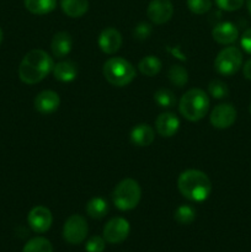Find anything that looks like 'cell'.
<instances>
[{
	"label": "cell",
	"mask_w": 251,
	"mask_h": 252,
	"mask_svg": "<svg viewBox=\"0 0 251 252\" xmlns=\"http://www.w3.org/2000/svg\"><path fill=\"white\" fill-rule=\"evenodd\" d=\"M142 189L139 184L133 179H125L113 189L112 199L120 211H132L139 204Z\"/></svg>",
	"instance_id": "cell-5"
},
{
	"label": "cell",
	"mask_w": 251,
	"mask_h": 252,
	"mask_svg": "<svg viewBox=\"0 0 251 252\" xmlns=\"http://www.w3.org/2000/svg\"><path fill=\"white\" fill-rule=\"evenodd\" d=\"M175 220L181 225H188L196 219V209L188 204H182L177 207L174 213Z\"/></svg>",
	"instance_id": "cell-25"
},
{
	"label": "cell",
	"mask_w": 251,
	"mask_h": 252,
	"mask_svg": "<svg viewBox=\"0 0 251 252\" xmlns=\"http://www.w3.org/2000/svg\"><path fill=\"white\" fill-rule=\"evenodd\" d=\"M130 231V225L127 219L122 217H116L110 219L103 226L102 238L110 244L123 243L128 238Z\"/></svg>",
	"instance_id": "cell-8"
},
{
	"label": "cell",
	"mask_w": 251,
	"mask_h": 252,
	"mask_svg": "<svg viewBox=\"0 0 251 252\" xmlns=\"http://www.w3.org/2000/svg\"><path fill=\"white\" fill-rule=\"evenodd\" d=\"M154 101L160 107L171 108L176 105V96L169 89L160 88L154 93Z\"/></svg>",
	"instance_id": "cell-26"
},
{
	"label": "cell",
	"mask_w": 251,
	"mask_h": 252,
	"mask_svg": "<svg viewBox=\"0 0 251 252\" xmlns=\"http://www.w3.org/2000/svg\"><path fill=\"white\" fill-rule=\"evenodd\" d=\"M24 4L31 14L46 15L56 9L57 0H24Z\"/></svg>",
	"instance_id": "cell-20"
},
{
	"label": "cell",
	"mask_w": 251,
	"mask_h": 252,
	"mask_svg": "<svg viewBox=\"0 0 251 252\" xmlns=\"http://www.w3.org/2000/svg\"><path fill=\"white\" fill-rule=\"evenodd\" d=\"M34 108L42 115H49L58 110L61 105L59 95L53 90H43L34 97Z\"/></svg>",
	"instance_id": "cell-13"
},
{
	"label": "cell",
	"mask_w": 251,
	"mask_h": 252,
	"mask_svg": "<svg viewBox=\"0 0 251 252\" xmlns=\"http://www.w3.org/2000/svg\"><path fill=\"white\" fill-rule=\"evenodd\" d=\"M243 74H244V76H245V79L251 80V58L249 59L245 64H244Z\"/></svg>",
	"instance_id": "cell-33"
},
{
	"label": "cell",
	"mask_w": 251,
	"mask_h": 252,
	"mask_svg": "<svg viewBox=\"0 0 251 252\" xmlns=\"http://www.w3.org/2000/svg\"><path fill=\"white\" fill-rule=\"evenodd\" d=\"M209 97L201 89H191L182 95L179 111L187 121L197 122L204 118L209 110Z\"/></svg>",
	"instance_id": "cell-3"
},
{
	"label": "cell",
	"mask_w": 251,
	"mask_h": 252,
	"mask_svg": "<svg viewBox=\"0 0 251 252\" xmlns=\"http://www.w3.org/2000/svg\"><path fill=\"white\" fill-rule=\"evenodd\" d=\"M155 129L164 138H171L179 132L180 120L172 112H162L155 120Z\"/></svg>",
	"instance_id": "cell-14"
},
{
	"label": "cell",
	"mask_w": 251,
	"mask_h": 252,
	"mask_svg": "<svg viewBox=\"0 0 251 252\" xmlns=\"http://www.w3.org/2000/svg\"><path fill=\"white\" fill-rule=\"evenodd\" d=\"M86 213L93 219H101L108 213V203L102 197H94L85 207Z\"/></svg>",
	"instance_id": "cell-21"
},
{
	"label": "cell",
	"mask_w": 251,
	"mask_h": 252,
	"mask_svg": "<svg viewBox=\"0 0 251 252\" xmlns=\"http://www.w3.org/2000/svg\"><path fill=\"white\" fill-rule=\"evenodd\" d=\"M208 93L213 98L220 100L229 96V88L224 81L221 80H212L208 84Z\"/></svg>",
	"instance_id": "cell-27"
},
{
	"label": "cell",
	"mask_w": 251,
	"mask_h": 252,
	"mask_svg": "<svg viewBox=\"0 0 251 252\" xmlns=\"http://www.w3.org/2000/svg\"><path fill=\"white\" fill-rule=\"evenodd\" d=\"M153 32V27L150 24H147V22H140L135 26L134 29V37L139 41H144V39H148L150 37Z\"/></svg>",
	"instance_id": "cell-31"
},
{
	"label": "cell",
	"mask_w": 251,
	"mask_h": 252,
	"mask_svg": "<svg viewBox=\"0 0 251 252\" xmlns=\"http://www.w3.org/2000/svg\"><path fill=\"white\" fill-rule=\"evenodd\" d=\"M27 223L34 233L43 234L48 231L52 226L53 216L47 207L37 206L30 211L27 216Z\"/></svg>",
	"instance_id": "cell-10"
},
{
	"label": "cell",
	"mask_w": 251,
	"mask_h": 252,
	"mask_svg": "<svg viewBox=\"0 0 251 252\" xmlns=\"http://www.w3.org/2000/svg\"><path fill=\"white\" fill-rule=\"evenodd\" d=\"M189 11L196 15H203L212 9V0H187Z\"/></svg>",
	"instance_id": "cell-28"
},
{
	"label": "cell",
	"mask_w": 251,
	"mask_h": 252,
	"mask_svg": "<svg viewBox=\"0 0 251 252\" xmlns=\"http://www.w3.org/2000/svg\"><path fill=\"white\" fill-rule=\"evenodd\" d=\"M246 6H248L249 12L251 14V0H246Z\"/></svg>",
	"instance_id": "cell-34"
},
{
	"label": "cell",
	"mask_w": 251,
	"mask_h": 252,
	"mask_svg": "<svg viewBox=\"0 0 251 252\" xmlns=\"http://www.w3.org/2000/svg\"><path fill=\"white\" fill-rule=\"evenodd\" d=\"M212 37L219 44H231L238 39L239 30L229 21L217 24L212 30Z\"/></svg>",
	"instance_id": "cell-15"
},
{
	"label": "cell",
	"mask_w": 251,
	"mask_h": 252,
	"mask_svg": "<svg viewBox=\"0 0 251 252\" xmlns=\"http://www.w3.org/2000/svg\"><path fill=\"white\" fill-rule=\"evenodd\" d=\"M103 76L106 80L113 86L123 88L127 86L134 80L135 69L127 59L121 57H113L106 61L102 69Z\"/></svg>",
	"instance_id": "cell-4"
},
{
	"label": "cell",
	"mask_w": 251,
	"mask_h": 252,
	"mask_svg": "<svg viewBox=\"0 0 251 252\" xmlns=\"http://www.w3.org/2000/svg\"><path fill=\"white\" fill-rule=\"evenodd\" d=\"M245 0H216V4L219 9L224 11H236L244 5Z\"/></svg>",
	"instance_id": "cell-30"
},
{
	"label": "cell",
	"mask_w": 251,
	"mask_h": 252,
	"mask_svg": "<svg viewBox=\"0 0 251 252\" xmlns=\"http://www.w3.org/2000/svg\"><path fill=\"white\" fill-rule=\"evenodd\" d=\"M105 239L101 236H91L88 241H86L85 250L86 252H103L105 250Z\"/></svg>",
	"instance_id": "cell-29"
},
{
	"label": "cell",
	"mask_w": 251,
	"mask_h": 252,
	"mask_svg": "<svg viewBox=\"0 0 251 252\" xmlns=\"http://www.w3.org/2000/svg\"><path fill=\"white\" fill-rule=\"evenodd\" d=\"M22 252H53V246L48 239L37 236L25 244Z\"/></svg>",
	"instance_id": "cell-24"
},
{
	"label": "cell",
	"mask_w": 251,
	"mask_h": 252,
	"mask_svg": "<svg viewBox=\"0 0 251 252\" xmlns=\"http://www.w3.org/2000/svg\"><path fill=\"white\" fill-rule=\"evenodd\" d=\"M240 44L246 53L251 54V29H248L244 32L240 39Z\"/></svg>",
	"instance_id": "cell-32"
},
{
	"label": "cell",
	"mask_w": 251,
	"mask_h": 252,
	"mask_svg": "<svg viewBox=\"0 0 251 252\" xmlns=\"http://www.w3.org/2000/svg\"><path fill=\"white\" fill-rule=\"evenodd\" d=\"M177 187L182 196L191 202H203L211 196L212 181L201 170L189 169L181 172Z\"/></svg>",
	"instance_id": "cell-2"
},
{
	"label": "cell",
	"mask_w": 251,
	"mask_h": 252,
	"mask_svg": "<svg viewBox=\"0 0 251 252\" xmlns=\"http://www.w3.org/2000/svg\"><path fill=\"white\" fill-rule=\"evenodd\" d=\"M155 132L152 126L147 123L137 125L130 132V142L137 147H149L154 142Z\"/></svg>",
	"instance_id": "cell-17"
},
{
	"label": "cell",
	"mask_w": 251,
	"mask_h": 252,
	"mask_svg": "<svg viewBox=\"0 0 251 252\" xmlns=\"http://www.w3.org/2000/svg\"><path fill=\"white\" fill-rule=\"evenodd\" d=\"M89 226L86 219L79 214H73L65 220L63 226V238L71 245H79L88 236Z\"/></svg>",
	"instance_id": "cell-7"
},
{
	"label": "cell",
	"mask_w": 251,
	"mask_h": 252,
	"mask_svg": "<svg viewBox=\"0 0 251 252\" xmlns=\"http://www.w3.org/2000/svg\"><path fill=\"white\" fill-rule=\"evenodd\" d=\"M250 112H251V106H250Z\"/></svg>",
	"instance_id": "cell-36"
},
{
	"label": "cell",
	"mask_w": 251,
	"mask_h": 252,
	"mask_svg": "<svg viewBox=\"0 0 251 252\" xmlns=\"http://www.w3.org/2000/svg\"><path fill=\"white\" fill-rule=\"evenodd\" d=\"M2 37H4V33H2V30H1V27H0V44H1V42H2Z\"/></svg>",
	"instance_id": "cell-35"
},
{
	"label": "cell",
	"mask_w": 251,
	"mask_h": 252,
	"mask_svg": "<svg viewBox=\"0 0 251 252\" xmlns=\"http://www.w3.org/2000/svg\"><path fill=\"white\" fill-rule=\"evenodd\" d=\"M61 7L69 17H81L88 12L89 0H61Z\"/></svg>",
	"instance_id": "cell-19"
},
{
	"label": "cell",
	"mask_w": 251,
	"mask_h": 252,
	"mask_svg": "<svg viewBox=\"0 0 251 252\" xmlns=\"http://www.w3.org/2000/svg\"><path fill=\"white\" fill-rule=\"evenodd\" d=\"M236 116H238V112L233 105L220 103L212 110L209 121H211V125L217 129H226L235 123Z\"/></svg>",
	"instance_id": "cell-9"
},
{
	"label": "cell",
	"mask_w": 251,
	"mask_h": 252,
	"mask_svg": "<svg viewBox=\"0 0 251 252\" xmlns=\"http://www.w3.org/2000/svg\"><path fill=\"white\" fill-rule=\"evenodd\" d=\"M243 66V53L238 47H225L216 57L214 68L220 75L231 76Z\"/></svg>",
	"instance_id": "cell-6"
},
{
	"label": "cell",
	"mask_w": 251,
	"mask_h": 252,
	"mask_svg": "<svg viewBox=\"0 0 251 252\" xmlns=\"http://www.w3.org/2000/svg\"><path fill=\"white\" fill-rule=\"evenodd\" d=\"M161 61L155 56L144 57L139 62V64H138V69H139L140 73L145 76H149V78L157 75L160 73V70H161Z\"/></svg>",
	"instance_id": "cell-22"
},
{
	"label": "cell",
	"mask_w": 251,
	"mask_h": 252,
	"mask_svg": "<svg viewBox=\"0 0 251 252\" xmlns=\"http://www.w3.org/2000/svg\"><path fill=\"white\" fill-rule=\"evenodd\" d=\"M52 73H53V76L58 81L70 83L78 75V66L71 61H62L59 63L54 64Z\"/></svg>",
	"instance_id": "cell-18"
},
{
	"label": "cell",
	"mask_w": 251,
	"mask_h": 252,
	"mask_svg": "<svg viewBox=\"0 0 251 252\" xmlns=\"http://www.w3.org/2000/svg\"><path fill=\"white\" fill-rule=\"evenodd\" d=\"M71 48H73V38H71L69 32L61 31L54 34L51 42V49L53 57L58 59L64 58V57L70 53Z\"/></svg>",
	"instance_id": "cell-16"
},
{
	"label": "cell",
	"mask_w": 251,
	"mask_h": 252,
	"mask_svg": "<svg viewBox=\"0 0 251 252\" xmlns=\"http://www.w3.org/2000/svg\"><path fill=\"white\" fill-rule=\"evenodd\" d=\"M54 62L52 57L43 49L30 51L19 66V76L22 83L27 85L38 84L53 70Z\"/></svg>",
	"instance_id": "cell-1"
},
{
	"label": "cell",
	"mask_w": 251,
	"mask_h": 252,
	"mask_svg": "<svg viewBox=\"0 0 251 252\" xmlns=\"http://www.w3.org/2000/svg\"><path fill=\"white\" fill-rule=\"evenodd\" d=\"M167 78H169L170 83L172 85L177 86V88H184L187 84V81H188V73H187V70L184 66L176 64V65H172L169 69Z\"/></svg>",
	"instance_id": "cell-23"
},
{
	"label": "cell",
	"mask_w": 251,
	"mask_h": 252,
	"mask_svg": "<svg viewBox=\"0 0 251 252\" xmlns=\"http://www.w3.org/2000/svg\"><path fill=\"white\" fill-rule=\"evenodd\" d=\"M98 47L106 54H115L122 47L123 38L118 30L107 27L98 36Z\"/></svg>",
	"instance_id": "cell-12"
},
{
	"label": "cell",
	"mask_w": 251,
	"mask_h": 252,
	"mask_svg": "<svg viewBox=\"0 0 251 252\" xmlns=\"http://www.w3.org/2000/svg\"><path fill=\"white\" fill-rule=\"evenodd\" d=\"M174 15V5L170 0H152L148 5L147 16L153 24L164 25Z\"/></svg>",
	"instance_id": "cell-11"
}]
</instances>
